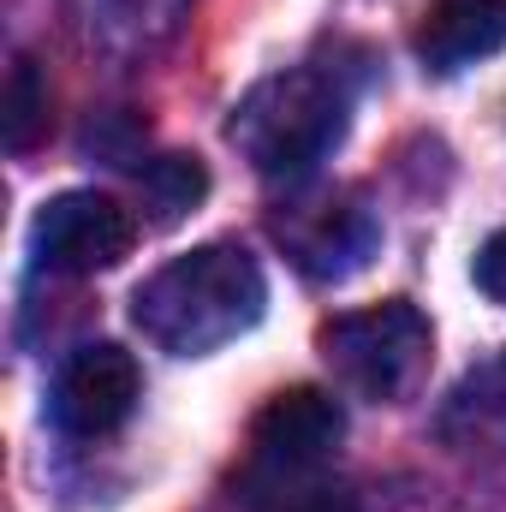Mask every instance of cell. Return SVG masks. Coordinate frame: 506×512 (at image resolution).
<instances>
[{
    "label": "cell",
    "mask_w": 506,
    "mask_h": 512,
    "mask_svg": "<svg viewBox=\"0 0 506 512\" xmlns=\"http://www.w3.org/2000/svg\"><path fill=\"white\" fill-rule=\"evenodd\" d=\"M262 310H268L262 262L227 239L173 256L131 292V322L143 328V340H155L173 358L221 352L227 340L251 334Z\"/></svg>",
    "instance_id": "cell-1"
},
{
    "label": "cell",
    "mask_w": 506,
    "mask_h": 512,
    "mask_svg": "<svg viewBox=\"0 0 506 512\" xmlns=\"http://www.w3.org/2000/svg\"><path fill=\"white\" fill-rule=\"evenodd\" d=\"M352 84L328 66H286L233 108L227 143L274 185H304L346 137Z\"/></svg>",
    "instance_id": "cell-2"
},
{
    "label": "cell",
    "mask_w": 506,
    "mask_h": 512,
    "mask_svg": "<svg viewBox=\"0 0 506 512\" xmlns=\"http://www.w3.org/2000/svg\"><path fill=\"white\" fill-rule=\"evenodd\" d=\"M316 346H322L328 370L340 376L346 393H358L370 405H399L429 376L435 328H429V316L417 304L387 298L376 310H346V316L322 322Z\"/></svg>",
    "instance_id": "cell-3"
},
{
    "label": "cell",
    "mask_w": 506,
    "mask_h": 512,
    "mask_svg": "<svg viewBox=\"0 0 506 512\" xmlns=\"http://www.w3.org/2000/svg\"><path fill=\"white\" fill-rule=\"evenodd\" d=\"M340 441H346V411H340L334 393H322V387L274 393L262 405V417L251 423V453H245V471H239V495L262 489V483L328 471Z\"/></svg>",
    "instance_id": "cell-4"
},
{
    "label": "cell",
    "mask_w": 506,
    "mask_h": 512,
    "mask_svg": "<svg viewBox=\"0 0 506 512\" xmlns=\"http://www.w3.org/2000/svg\"><path fill=\"white\" fill-rule=\"evenodd\" d=\"M274 239L292 256L298 274L334 286L352 280L358 268H370V256L381 251V221L376 209L352 191H322V197H298L274 215Z\"/></svg>",
    "instance_id": "cell-5"
},
{
    "label": "cell",
    "mask_w": 506,
    "mask_h": 512,
    "mask_svg": "<svg viewBox=\"0 0 506 512\" xmlns=\"http://www.w3.org/2000/svg\"><path fill=\"white\" fill-rule=\"evenodd\" d=\"M137 245V221L120 209L108 191H60L36 209L30 221V256L42 274H102L114 262H126Z\"/></svg>",
    "instance_id": "cell-6"
},
{
    "label": "cell",
    "mask_w": 506,
    "mask_h": 512,
    "mask_svg": "<svg viewBox=\"0 0 506 512\" xmlns=\"http://www.w3.org/2000/svg\"><path fill=\"white\" fill-rule=\"evenodd\" d=\"M137 399H143L137 358L126 346H114V340H96V346H78L60 364V376L48 387V417H54L60 435L96 441V435H114L126 423L137 411Z\"/></svg>",
    "instance_id": "cell-7"
},
{
    "label": "cell",
    "mask_w": 506,
    "mask_h": 512,
    "mask_svg": "<svg viewBox=\"0 0 506 512\" xmlns=\"http://www.w3.org/2000/svg\"><path fill=\"white\" fill-rule=\"evenodd\" d=\"M506 42V0H429L417 18V60L429 72H465Z\"/></svg>",
    "instance_id": "cell-8"
},
{
    "label": "cell",
    "mask_w": 506,
    "mask_h": 512,
    "mask_svg": "<svg viewBox=\"0 0 506 512\" xmlns=\"http://www.w3.org/2000/svg\"><path fill=\"white\" fill-rule=\"evenodd\" d=\"M185 0H84L78 18H84V36L96 48H149L155 36H167L179 24Z\"/></svg>",
    "instance_id": "cell-9"
},
{
    "label": "cell",
    "mask_w": 506,
    "mask_h": 512,
    "mask_svg": "<svg viewBox=\"0 0 506 512\" xmlns=\"http://www.w3.org/2000/svg\"><path fill=\"white\" fill-rule=\"evenodd\" d=\"M137 191H143L149 215L161 227H173V221H185L209 197V173H203L197 155H155V161L137 167Z\"/></svg>",
    "instance_id": "cell-10"
},
{
    "label": "cell",
    "mask_w": 506,
    "mask_h": 512,
    "mask_svg": "<svg viewBox=\"0 0 506 512\" xmlns=\"http://www.w3.org/2000/svg\"><path fill=\"white\" fill-rule=\"evenodd\" d=\"M48 131V72L36 66V54H18L6 72V96H0V137L12 155L36 149V137Z\"/></svg>",
    "instance_id": "cell-11"
},
{
    "label": "cell",
    "mask_w": 506,
    "mask_h": 512,
    "mask_svg": "<svg viewBox=\"0 0 506 512\" xmlns=\"http://www.w3.org/2000/svg\"><path fill=\"white\" fill-rule=\"evenodd\" d=\"M447 423H471L477 435L506 429V346L501 352H489L483 364L465 370V382L453 387V411H447Z\"/></svg>",
    "instance_id": "cell-12"
},
{
    "label": "cell",
    "mask_w": 506,
    "mask_h": 512,
    "mask_svg": "<svg viewBox=\"0 0 506 512\" xmlns=\"http://www.w3.org/2000/svg\"><path fill=\"white\" fill-rule=\"evenodd\" d=\"M245 507L251 512H364L358 495L346 483H334L328 471H310V477H286V483H262L245 489Z\"/></svg>",
    "instance_id": "cell-13"
},
{
    "label": "cell",
    "mask_w": 506,
    "mask_h": 512,
    "mask_svg": "<svg viewBox=\"0 0 506 512\" xmlns=\"http://www.w3.org/2000/svg\"><path fill=\"white\" fill-rule=\"evenodd\" d=\"M471 280H477V292H483V298L506 304V233H495V239L477 251V262H471Z\"/></svg>",
    "instance_id": "cell-14"
}]
</instances>
